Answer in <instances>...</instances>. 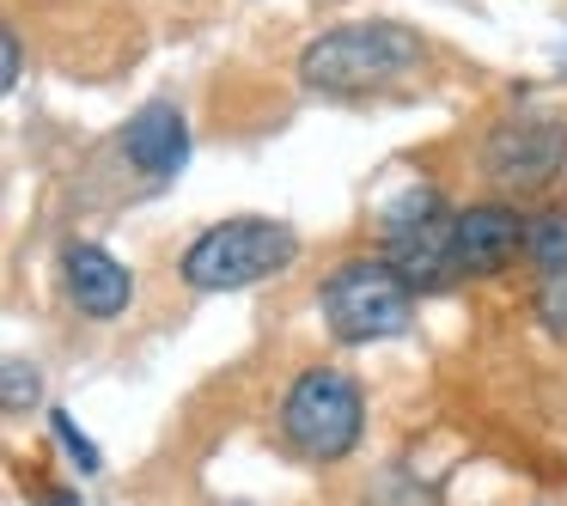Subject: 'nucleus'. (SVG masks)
Segmentation results:
<instances>
[{
	"label": "nucleus",
	"mask_w": 567,
	"mask_h": 506,
	"mask_svg": "<svg viewBox=\"0 0 567 506\" xmlns=\"http://www.w3.org/2000/svg\"><path fill=\"white\" fill-rule=\"evenodd\" d=\"M421 68H427L421 31L396 25V19H354V25H336L299 50V86L330 104H360L396 92Z\"/></svg>",
	"instance_id": "1"
},
{
	"label": "nucleus",
	"mask_w": 567,
	"mask_h": 506,
	"mask_svg": "<svg viewBox=\"0 0 567 506\" xmlns=\"http://www.w3.org/2000/svg\"><path fill=\"white\" fill-rule=\"evenodd\" d=\"M299 262V233L287 220H262V214H238V220H214L196 233L177 257V275L196 293H245V287L287 275Z\"/></svg>",
	"instance_id": "2"
},
{
	"label": "nucleus",
	"mask_w": 567,
	"mask_h": 506,
	"mask_svg": "<svg viewBox=\"0 0 567 506\" xmlns=\"http://www.w3.org/2000/svg\"><path fill=\"white\" fill-rule=\"evenodd\" d=\"M318 311H323V323H330V335L342 348L391 342V335H403L409 318H415V287L391 269V257H348L323 275Z\"/></svg>",
	"instance_id": "3"
},
{
	"label": "nucleus",
	"mask_w": 567,
	"mask_h": 506,
	"mask_svg": "<svg viewBox=\"0 0 567 506\" xmlns=\"http://www.w3.org/2000/svg\"><path fill=\"white\" fill-rule=\"evenodd\" d=\"M367 427V396L342 366H306L281 396V440L306 464H342Z\"/></svg>",
	"instance_id": "4"
},
{
	"label": "nucleus",
	"mask_w": 567,
	"mask_h": 506,
	"mask_svg": "<svg viewBox=\"0 0 567 506\" xmlns=\"http://www.w3.org/2000/svg\"><path fill=\"white\" fill-rule=\"evenodd\" d=\"M567 172V116L555 111H513L482 141V177L501 196H537Z\"/></svg>",
	"instance_id": "5"
},
{
	"label": "nucleus",
	"mask_w": 567,
	"mask_h": 506,
	"mask_svg": "<svg viewBox=\"0 0 567 506\" xmlns=\"http://www.w3.org/2000/svg\"><path fill=\"white\" fill-rule=\"evenodd\" d=\"M530 233V214H518L513 202H470L452 208V250H457V275H501L518 262Z\"/></svg>",
	"instance_id": "6"
},
{
	"label": "nucleus",
	"mask_w": 567,
	"mask_h": 506,
	"mask_svg": "<svg viewBox=\"0 0 567 506\" xmlns=\"http://www.w3.org/2000/svg\"><path fill=\"white\" fill-rule=\"evenodd\" d=\"M62 287H68V299H74V311L92 318V323L123 318L128 299H135V275H128V262H116L104 245H86V238L62 245Z\"/></svg>",
	"instance_id": "7"
},
{
	"label": "nucleus",
	"mask_w": 567,
	"mask_h": 506,
	"mask_svg": "<svg viewBox=\"0 0 567 506\" xmlns=\"http://www.w3.org/2000/svg\"><path fill=\"white\" fill-rule=\"evenodd\" d=\"M123 159L135 165L141 177H153V184L177 177V172H184V159H189V123H184V111H177L172 99L141 104V111L128 116V128H123Z\"/></svg>",
	"instance_id": "8"
},
{
	"label": "nucleus",
	"mask_w": 567,
	"mask_h": 506,
	"mask_svg": "<svg viewBox=\"0 0 567 506\" xmlns=\"http://www.w3.org/2000/svg\"><path fill=\"white\" fill-rule=\"evenodd\" d=\"M384 257H391V269L403 275L415 293H440V287L464 281V275H457V250H452V214H433L415 233L384 238Z\"/></svg>",
	"instance_id": "9"
},
{
	"label": "nucleus",
	"mask_w": 567,
	"mask_h": 506,
	"mask_svg": "<svg viewBox=\"0 0 567 506\" xmlns=\"http://www.w3.org/2000/svg\"><path fill=\"white\" fill-rule=\"evenodd\" d=\"M525 257L543 281L567 275V208H543L530 214V233H525Z\"/></svg>",
	"instance_id": "10"
},
{
	"label": "nucleus",
	"mask_w": 567,
	"mask_h": 506,
	"mask_svg": "<svg viewBox=\"0 0 567 506\" xmlns=\"http://www.w3.org/2000/svg\"><path fill=\"white\" fill-rule=\"evenodd\" d=\"M433 214H445V208H440V196H433L427 184H421V189H409V196L384 202V238H396V233H415V226H427Z\"/></svg>",
	"instance_id": "11"
},
{
	"label": "nucleus",
	"mask_w": 567,
	"mask_h": 506,
	"mask_svg": "<svg viewBox=\"0 0 567 506\" xmlns=\"http://www.w3.org/2000/svg\"><path fill=\"white\" fill-rule=\"evenodd\" d=\"M43 396V384H38V366H31L25 354H7V366H0V403L13 409V415H25L31 403Z\"/></svg>",
	"instance_id": "12"
},
{
	"label": "nucleus",
	"mask_w": 567,
	"mask_h": 506,
	"mask_svg": "<svg viewBox=\"0 0 567 506\" xmlns=\"http://www.w3.org/2000/svg\"><path fill=\"white\" fill-rule=\"evenodd\" d=\"M50 427H55V440L68 445V457H74V464H80V476H92V469L104 464V457H99V445H92L86 433L74 427V415H68V409H50Z\"/></svg>",
	"instance_id": "13"
},
{
	"label": "nucleus",
	"mask_w": 567,
	"mask_h": 506,
	"mask_svg": "<svg viewBox=\"0 0 567 506\" xmlns=\"http://www.w3.org/2000/svg\"><path fill=\"white\" fill-rule=\"evenodd\" d=\"M537 318L555 342H567V275H555V281L537 287Z\"/></svg>",
	"instance_id": "14"
},
{
	"label": "nucleus",
	"mask_w": 567,
	"mask_h": 506,
	"mask_svg": "<svg viewBox=\"0 0 567 506\" xmlns=\"http://www.w3.org/2000/svg\"><path fill=\"white\" fill-rule=\"evenodd\" d=\"M19 74H25V50H19V38L7 31V38H0V86H19Z\"/></svg>",
	"instance_id": "15"
},
{
	"label": "nucleus",
	"mask_w": 567,
	"mask_h": 506,
	"mask_svg": "<svg viewBox=\"0 0 567 506\" xmlns=\"http://www.w3.org/2000/svg\"><path fill=\"white\" fill-rule=\"evenodd\" d=\"M50 506H86V500H80V494H68V488H55V494H50Z\"/></svg>",
	"instance_id": "16"
}]
</instances>
